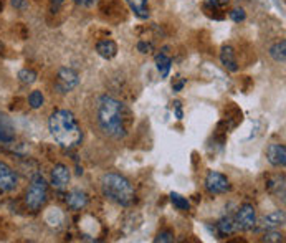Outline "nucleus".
<instances>
[{"label":"nucleus","mask_w":286,"mask_h":243,"mask_svg":"<svg viewBox=\"0 0 286 243\" xmlns=\"http://www.w3.org/2000/svg\"><path fill=\"white\" fill-rule=\"evenodd\" d=\"M48 199V184L40 174H35L32 177L30 187L27 190L25 195V203L27 207L33 212H38L40 208L45 205V202Z\"/></svg>","instance_id":"20e7f679"},{"label":"nucleus","mask_w":286,"mask_h":243,"mask_svg":"<svg viewBox=\"0 0 286 243\" xmlns=\"http://www.w3.org/2000/svg\"><path fill=\"white\" fill-rule=\"evenodd\" d=\"M63 2H65V0H51V5H53V7L56 9V7H60Z\"/></svg>","instance_id":"2f4dec72"},{"label":"nucleus","mask_w":286,"mask_h":243,"mask_svg":"<svg viewBox=\"0 0 286 243\" xmlns=\"http://www.w3.org/2000/svg\"><path fill=\"white\" fill-rule=\"evenodd\" d=\"M50 133L55 138L61 148L65 149H73L81 143V128L76 121V117L73 116V112L66 109H58L50 116L48 119Z\"/></svg>","instance_id":"f03ea898"},{"label":"nucleus","mask_w":286,"mask_h":243,"mask_svg":"<svg viewBox=\"0 0 286 243\" xmlns=\"http://www.w3.org/2000/svg\"><path fill=\"white\" fill-rule=\"evenodd\" d=\"M205 187L210 194H224V192L230 190V184L224 174L210 171L205 177Z\"/></svg>","instance_id":"0eeeda50"},{"label":"nucleus","mask_w":286,"mask_h":243,"mask_svg":"<svg viewBox=\"0 0 286 243\" xmlns=\"http://www.w3.org/2000/svg\"><path fill=\"white\" fill-rule=\"evenodd\" d=\"M220 60L222 65H224L228 71H237L238 70V63L235 58V52H233L232 47H224L220 52Z\"/></svg>","instance_id":"ddd939ff"},{"label":"nucleus","mask_w":286,"mask_h":243,"mask_svg":"<svg viewBox=\"0 0 286 243\" xmlns=\"http://www.w3.org/2000/svg\"><path fill=\"white\" fill-rule=\"evenodd\" d=\"M174 106H175V116H177V119H182V116H184V114H182V108H180V103H179V101H175V103H174Z\"/></svg>","instance_id":"cd10ccee"},{"label":"nucleus","mask_w":286,"mask_h":243,"mask_svg":"<svg viewBox=\"0 0 286 243\" xmlns=\"http://www.w3.org/2000/svg\"><path fill=\"white\" fill-rule=\"evenodd\" d=\"M154 241L156 243H170V241H174V233L170 230H162V231H159L157 236L154 238Z\"/></svg>","instance_id":"b1692460"},{"label":"nucleus","mask_w":286,"mask_h":243,"mask_svg":"<svg viewBox=\"0 0 286 243\" xmlns=\"http://www.w3.org/2000/svg\"><path fill=\"white\" fill-rule=\"evenodd\" d=\"M28 104H30V108L38 109L43 104V94L40 91H32L30 96H28Z\"/></svg>","instance_id":"5701e85b"},{"label":"nucleus","mask_w":286,"mask_h":243,"mask_svg":"<svg viewBox=\"0 0 286 243\" xmlns=\"http://www.w3.org/2000/svg\"><path fill=\"white\" fill-rule=\"evenodd\" d=\"M101 189L105 197L110 200L119 203L123 207H128L134 200V189L131 182L121 174L110 172L101 179Z\"/></svg>","instance_id":"7ed1b4c3"},{"label":"nucleus","mask_w":286,"mask_h":243,"mask_svg":"<svg viewBox=\"0 0 286 243\" xmlns=\"http://www.w3.org/2000/svg\"><path fill=\"white\" fill-rule=\"evenodd\" d=\"M96 52H98L100 56H103V58L111 60L118 53V45L113 40H101V42H98V45H96Z\"/></svg>","instance_id":"4468645a"},{"label":"nucleus","mask_w":286,"mask_h":243,"mask_svg":"<svg viewBox=\"0 0 286 243\" xmlns=\"http://www.w3.org/2000/svg\"><path fill=\"white\" fill-rule=\"evenodd\" d=\"M235 228L238 230H251L255 228L256 225V213H255V208L253 205H250V203H245V205H242L238 208L237 212V217H235Z\"/></svg>","instance_id":"39448f33"},{"label":"nucleus","mask_w":286,"mask_h":243,"mask_svg":"<svg viewBox=\"0 0 286 243\" xmlns=\"http://www.w3.org/2000/svg\"><path fill=\"white\" fill-rule=\"evenodd\" d=\"M17 174L5 162H0V192H12L17 187Z\"/></svg>","instance_id":"6e6552de"},{"label":"nucleus","mask_w":286,"mask_h":243,"mask_svg":"<svg viewBox=\"0 0 286 243\" xmlns=\"http://www.w3.org/2000/svg\"><path fill=\"white\" fill-rule=\"evenodd\" d=\"M156 65H157L159 73H161V76L167 78L169 71H170V65H172V60H170V56L165 53V50H164V53H159L156 56Z\"/></svg>","instance_id":"f3484780"},{"label":"nucleus","mask_w":286,"mask_h":243,"mask_svg":"<svg viewBox=\"0 0 286 243\" xmlns=\"http://www.w3.org/2000/svg\"><path fill=\"white\" fill-rule=\"evenodd\" d=\"M19 80L24 84H32L37 81V73L33 70H28V68H24V70L19 71Z\"/></svg>","instance_id":"412c9836"},{"label":"nucleus","mask_w":286,"mask_h":243,"mask_svg":"<svg viewBox=\"0 0 286 243\" xmlns=\"http://www.w3.org/2000/svg\"><path fill=\"white\" fill-rule=\"evenodd\" d=\"M137 50H139L141 53H151L152 52V45L146 43V42H139V43H137Z\"/></svg>","instance_id":"a878e982"},{"label":"nucleus","mask_w":286,"mask_h":243,"mask_svg":"<svg viewBox=\"0 0 286 243\" xmlns=\"http://www.w3.org/2000/svg\"><path fill=\"white\" fill-rule=\"evenodd\" d=\"M10 2H12V7L19 9V10L28 9V2H27V0H10Z\"/></svg>","instance_id":"bb28decb"},{"label":"nucleus","mask_w":286,"mask_h":243,"mask_svg":"<svg viewBox=\"0 0 286 243\" xmlns=\"http://www.w3.org/2000/svg\"><path fill=\"white\" fill-rule=\"evenodd\" d=\"M266 159L274 167H283L286 164V148L283 144H270L266 149Z\"/></svg>","instance_id":"1a4fd4ad"},{"label":"nucleus","mask_w":286,"mask_h":243,"mask_svg":"<svg viewBox=\"0 0 286 243\" xmlns=\"http://www.w3.org/2000/svg\"><path fill=\"white\" fill-rule=\"evenodd\" d=\"M98 124L101 131L113 139H123L128 134L131 124V111L113 96H100L98 98Z\"/></svg>","instance_id":"f257e3e1"},{"label":"nucleus","mask_w":286,"mask_h":243,"mask_svg":"<svg viewBox=\"0 0 286 243\" xmlns=\"http://www.w3.org/2000/svg\"><path fill=\"white\" fill-rule=\"evenodd\" d=\"M73 2L78 5H84V7H89V5L94 4V0H73Z\"/></svg>","instance_id":"c85d7f7f"},{"label":"nucleus","mask_w":286,"mask_h":243,"mask_svg":"<svg viewBox=\"0 0 286 243\" xmlns=\"http://www.w3.org/2000/svg\"><path fill=\"white\" fill-rule=\"evenodd\" d=\"M2 9H4V4H2V2H0V10H2Z\"/></svg>","instance_id":"473e14b6"},{"label":"nucleus","mask_w":286,"mask_h":243,"mask_svg":"<svg viewBox=\"0 0 286 243\" xmlns=\"http://www.w3.org/2000/svg\"><path fill=\"white\" fill-rule=\"evenodd\" d=\"M270 55L274 61H279V63H284L286 60V42L281 40L278 43H274L273 47L270 48Z\"/></svg>","instance_id":"a211bd4d"},{"label":"nucleus","mask_w":286,"mask_h":243,"mask_svg":"<svg viewBox=\"0 0 286 243\" xmlns=\"http://www.w3.org/2000/svg\"><path fill=\"white\" fill-rule=\"evenodd\" d=\"M70 182V169L65 164H56L51 169V184L56 189H65Z\"/></svg>","instance_id":"9d476101"},{"label":"nucleus","mask_w":286,"mask_h":243,"mask_svg":"<svg viewBox=\"0 0 286 243\" xmlns=\"http://www.w3.org/2000/svg\"><path fill=\"white\" fill-rule=\"evenodd\" d=\"M66 203H68V207H70L71 210H81V208H84L88 205V197L81 190H73V192L68 194Z\"/></svg>","instance_id":"f8f14e48"},{"label":"nucleus","mask_w":286,"mask_h":243,"mask_svg":"<svg viewBox=\"0 0 286 243\" xmlns=\"http://www.w3.org/2000/svg\"><path fill=\"white\" fill-rule=\"evenodd\" d=\"M184 84H185V81H184V80L177 81L175 84L172 83V88H174V91H180V89H182V88H184Z\"/></svg>","instance_id":"c756f323"},{"label":"nucleus","mask_w":286,"mask_h":243,"mask_svg":"<svg viewBox=\"0 0 286 243\" xmlns=\"http://www.w3.org/2000/svg\"><path fill=\"white\" fill-rule=\"evenodd\" d=\"M79 83V76L75 70H71V68H61L58 71V76H56V89H58L60 93H68L71 91V89H75Z\"/></svg>","instance_id":"423d86ee"},{"label":"nucleus","mask_w":286,"mask_h":243,"mask_svg":"<svg viewBox=\"0 0 286 243\" xmlns=\"http://www.w3.org/2000/svg\"><path fill=\"white\" fill-rule=\"evenodd\" d=\"M217 228H219V233L222 236L230 235L235 231V222H233L232 217H224L219 223H217Z\"/></svg>","instance_id":"6ab92c4d"},{"label":"nucleus","mask_w":286,"mask_h":243,"mask_svg":"<svg viewBox=\"0 0 286 243\" xmlns=\"http://www.w3.org/2000/svg\"><path fill=\"white\" fill-rule=\"evenodd\" d=\"M217 2H219L220 9H224V7H227L228 4H230V0H217Z\"/></svg>","instance_id":"7c9ffc66"},{"label":"nucleus","mask_w":286,"mask_h":243,"mask_svg":"<svg viewBox=\"0 0 286 243\" xmlns=\"http://www.w3.org/2000/svg\"><path fill=\"white\" fill-rule=\"evenodd\" d=\"M126 2H128V5L131 7V10H133L137 19H142V20L149 19V10H147V7H146L147 0H126Z\"/></svg>","instance_id":"dca6fc26"},{"label":"nucleus","mask_w":286,"mask_h":243,"mask_svg":"<svg viewBox=\"0 0 286 243\" xmlns=\"http://www.w3.org/2000/svg\"><path fill=\"white\" fill-rule=\"evenodd\" d=\"M230 17L233 22H237V24H240V22H243L245 19H247V14H245L243 9H233L230 12Z\"/></svg>","instance_id":"393cba45"},{"label":"nucleus","mask_w":286,"mask_h":243,"mask_svg":"<svg viewBox=\"0 0 286 243\" xmlns=\"http://www.w3.org/2000/svg\"><path fill=\"white\" fill-rule=\"evenodd\" d=\"M263 241H266V243H281L284 241V236L283 233H279V231L276 230H268L265 235H263Z\"/></svg>","instance_id":"4be33fe9"},{"label":"nucleus","mask_w":286,"mask_h":243,"mask_svg":"<svg viewBox=\"0 0 286 243\" xmlns=\"http://www.w3.org/2000/svg\"><path fill=\"white\" fill-rule=\"evenodd\" d=\"M170 202H172L174 207L179 208V210H188V208H190V203H188V200L185 199V197L175 194V192L170 194Z\"/></svg>","instance_id":"aec40b11"},{"label":"nucleus","mask_w":286,"mask_h":243,"mask_svg":"<svg viewBox=\"0 0 286 243\" xmlns=\"http://www.w3.org/2000/svg\"><path fill=\"white\" fill-rule=\"evenodd\" d=\"M15 139V128L12 119L0 112V143H12Z\"/></svg>","instance_id":"9b49d317"},{"label":"nucleus","mask_w":286,"mask_h":243,"mask_svg":"<svg viewBox=\"0 0 286 243\" xmlns=\"http://www.w3.org/2000/svg\"><path fill=\"white\" fill-rule=\"evenodd\" d=\"M284 225V212L283 210H276V212H271L263 218V227L271 230V228H276V227H281Z\"/></svg>","instance_id":"2eb2a0df"}]
</instances>
